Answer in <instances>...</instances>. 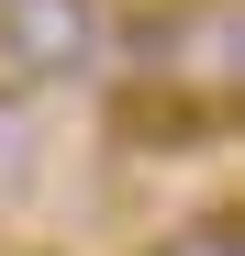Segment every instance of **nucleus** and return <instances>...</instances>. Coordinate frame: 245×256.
I'll use <instances>...</instances> for the list:
<instances>
[{
  "label": "nucleus",
  "mask_w": 245,
  "mask_h": 256,
  "mask_svg": "<svg viewBox=\"0 0 245 256\" xmlns=\"http://www.w3.org/2000/svg\"><path fill=\"white\" fill-rule=\"evenodd\" d=\"M100 122H112V145H190V134H212V122H223V100L168 90V78H122Z\"/></svg>",
  "instance_id": "7ed1b4c3"
},
{
  "label": "nucleus",
  "mask_w": 245,
  "mask_h": 256,
  "mask_svg": "<svg viewBox=\"0 0 245 256\" xmlns=\"http://www.w3.org/2000/svg\"><path fill=\"white\" fill-rule=\"evenodd\" d=\"M90 56H100V0H0V67L22 90L90 78Z\"/></svg>",
  "instance_id": "f03ea898"
},
{
  "label": "nucleus",
  "mask_w": 245,
  "mask_h": 256,
  "mask_svg": "<svg viewBox=\"0 0 245 256\" xmlns=\"http://www.w3.org/2000/svg\"><path fill=\"white\" fill-rule=\"evenodd\" d=\"M156 256H245V234H234V212H200L190 234H168Z\"/></svg>",
  "instance_id": "20e7f679"
},
{
  "label": "nucleus",
  "mask_w": 245,
  "mask_h": 256,
  "mask_svg": "<svg viewBox=\"0 0 245 256\" xmlns=\"http://www.w3.org/2000/svg\"><path fill=\"white\" fill-rule=\"evenodd\" d=\"M122 45L145 56V78H168V90L200 78V100H234V78H245V12L234 0H145Z\"/></svg>",
  "instance_id": "f257e3e1"
}]
</instances>
